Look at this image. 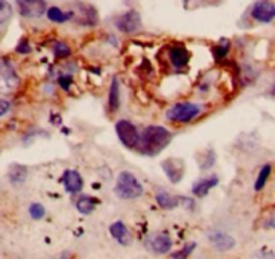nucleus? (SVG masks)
<instances>
[{
  "instance_id": "f257e3e1",
  "label": "nucleus",
  "mask_w": 275,
  "mask_h": 259,
  "mask_svg": "<svg viewBox=\"0 0 275 259\" xmlns=\"http://www.w3.org/2000/svg\"><path fill=\"white\" fill-rule=\"evenodd\" d=\"M172 140V133L164 126L151 125L145 127L141 135L140 143L137 145V149L147 156H156Z\"/></svg>"
},
{
  "instance_id": "f03ea898",
  "label": "nucleus",
  "mask_w": 275,
  "mask_h": 259,
  "mask_svg": "<svg viewBox=\"0 0 275 259\" xmlns=\"http://www.w3.org/2000/svg\"><path fill=\"white\" fill-rule=\"evenodd\" d=\"M114 192L118 198L131 200V199L140 198L144 192V188L133 173L123 171V172L119 173L118 179H117Z\"/></svg>"
},
{
  "instance_id": "7ed1b4c3",
  "label": "nucleus",
  "mask_w": 275,
  "mask_h": 259,
  "mask_svg": "<svg viewBox=\"0 0 275 259\" xmlns=\"http://www.w3.org/2000/svg\"><path fill=\"white\" fill-rule=\"evenodd\" d=\"M201 113V107L192 102H180L173 105L167 111V118L176 123H187L195 119Z\"/></svg>"
},
{
  "instance_id": "20e7f679",
  "label": "nucleus",
  "mask_w": 275,
  "mask_h": 259,
  "mask_svg": "<svg viewBox=\"0 0 275 259\" xmlns=\"http://www.w3.org/2000/svg\"><path fill=\"white\" fill-rule=\"evenodd\" d=\"M21 85V78L17 71L9 63H3L0 66V94L11 95L18 90Z\"/></svg>"
},
{
  "instance_id": "39448f33",
  "label": "nucleus",
  "mask_w": 275,
  "mask_h": 259,
  "mask_svg": "<svg viewBox=\"0 0 275 259\" xmlns=\"http://www.w3.org/2000/svg\"><path fill=\"white\" fill-rule=\"evenodd\" d=\"M115 132H117V136L121 140V143L126 148H137V145L140 143L141 135L133 123L126 121V119H121L115 125Z\"/></svg>"
},
{
  "instance_id": "423d86ee",
  "label": "nucleus",
  "mask_w": 275,
  "mask_h": 259,
  "mask_svg": "<svg viewBox=\"0 0 275 259\" xmlns=\"http://www.w3.org/2000/svg\"><path fill=\"white\" fill-rule=\"evenodd\" d=\"M18 11L22 17L37 19L47 11L46 0H17Z\"/></svg>"
},
{
  "instance_id": "0eeeda50",
  "label": "nucleus",
  "mask_w": 275,
  "mask_h": 259,
  "mask_svg": "<svg viewBox=\"0 0 275 259\" xmlns=\"http://www.w3.org/2000/svg\"><path fill=\"white\" fill-rule=\"evenodd\" d=\"M115 27L123 34H134L141 27V17L139 11L129 10L115 21Z\"/></svg>"
},
{
  "instance_id": "6e6552de",
  "label": "nucleus",
  "mask_w": 275,
  "mask_h": 259,
  "mask_svg": "<svg viewBox=\"0 0 275 259\" xmlns=\"http://www.w3.org/2000/svg\"><path fill=\"white\" fill-rule=\"evenodd\" d=\"M251 17L260 23H270L275 19V5L270 0H259L251 10Z\"/></svg>"
},
{
  "instance_id": "1a4fd4ad",
  "label": "nucleus",
  "mask_w": 275,
  "mask_h": 259,
  "mask_svg": "<svg viewBox=\"0 0 275 259\" xmlns=\"http://www.w3.org/2000/svg\"><path fill=\"white\" fill-rule=\"evenodd\" d=\"M145 247L151 250L155 254L163 255L167 254L171 247H172V240L167 234H153L147 238L145 240Z\"/></svg>"
},
{
  "instance_id": "9d476101",
  "label": "nucleus",
  "mask_w": 275,
  "mask_h": 259,
  "mask_svg": "<svg viewBox=\"0 0 275 259\" xmlns=\"http://www.w3.org/2000/svg\"><path fill=\"white\" fill-rule=\"evenodd\" d=\"M161 168L173 184H177L184 176V164L181 163V160L167 159L161 163Z\"/></svg>"
},
{
  "instance_id": "9b49d317",
  "label": "nucleus",
  "mask_w": 275,
  "mask_h": 259,
  "mask_svg": "<svg viewBox=\"0 0 275 259\" xmlns=\"http://www.w3.org/2000/svg\"><path fill=\"white\" fill-rule=\"evenodd\" d=\"M62 181L65 185V189L69 193H78L83 187V179L74 169H67L63 172Z\"/></svg>"
},
{
  "instance_id": "f8f14e48",
  "label": "nucleus",
  "mask_w": 275,
  "mask_h": 259,
  "mask_svg": "<svg viewBox=\"0 0 275 259\" xmlns=\"http://www.w3.org/2000/svg\"><path fill=\"white\" fill-rule=\"evenodd\" d=\"M189 53L187 51L184 46H173L169 50V61L172 63L173 67L181 69L188 65L189 62Z\"/></svg>"
},
{
  "instance_id": "ddd939ff",
  "label": "nucleus",
  "mask_w": 275,
  "mask_h": 259,
  "mask_svg": "<svg viewBox=\"0 0 275 259\" xmlns=\"http://www.w3.org/2000/svg\"><path fill=\"white\" fill-rule=\"evenodd\" d=\"M210 242L218 251H228L235 246V239L228 234L216 231L210 235Z\"/></svg>"
},
{
  "instance_id": "4468645a",
  "label": "nucleus",
  "mask_w": 275,
  "mask_h": 259,
  "mask_svg": "<svg viewBox=\"0 0 275 259\" xmlns=\"http://www.w3.org/2000/svg\"><path fill=\"white\" fill-rule=\"evenodd\" d=\"M110 234L111 236L122 246H130L131 244V235L126 226L122 222H115L110 226Z\"/></svg>"
},
{
  "instance_id": "2eb2a0df",
  "label": "nucleus",
  "mask_w": 275,
  "mask_h": 259,
  "mask_svg": "<svg viewBox=\"0 0 275 259\" xmlns=\"http://www.w3.org/2000/svg\"><path fill=\"white\" fill-rule=\"evenodd\" d=\"M219 183L218 176L215 175H211V176L205 177V179H201L196 183V184L192 187V192L196 195V196H205L207 193L210 192L211 188L216 187Z\"/></svg>"
},
{
  "instance_id": "dca6fc26",
  "label": "nucleus",
  "mask_w": 275,
  "mask_h": 259,
  "mask_svg": "<svg viewBox=\"0 0 275 259\" xmlns=\"http://www.w3.org/2000/svg\"><path fill=\"white\" fill-rule=\"evenodd\" d=\"M156 202L159 207L164 210H173L179 206V198H175L172 195H169L165 189H159L156 193Z\"/></svg>"
},
{
  "instance_id": "f3484780",
  "label": "nucleus",
  "mask_w": 275,
  "mask_h": 259,
  "mask_svg": "<svg viewBox=\"0 0 275 259\" xmlns=\"http://www.w3.org/2000/svg\"><path fill=\"white\" fill-rule=\"evenodd\" d=\"M107 106L110 113H115L119 109V82L118 79L113 78L110 83V90H109V99H107Z\"/></svg>"
},
{
  "instance_id": "a211bd4d",
  "label": "nucleus",
  "mask_w": 275,
  "mask_h": 259,
  "mask_svg": "<svg viewBox=\"0 0 275 259\" xmlns=\"http://www.w3.org/2000/svg\"><path fill=\"white\" fill-rule=\"evenodd\" d=\"M27 177V168L22 164H11L9 168V180L11 184H22Z\"/></svg>"
},
{
  "instance_id": "6ab92c4d",
  "label": "nucleus",
  "mask_w": 275,
  "mask_h": 259,
  "mask_svg": "<svg viewBox=\"0 0 275 259\" xmlns=\"http://www.w3.org/2000/svg\"><path fill=\"white\" fill-rule=\"evenodd\" d=\"M47 18H49V21L55 22V23H65V22L70 21L71 18L74 17V11H63L59 7H50L47 11Z\"/></svg>"
},
{
  "instance_id": "aec40b11",
  "label": "nucleus",
  "mask_w": 275,
  "mask_h": 259,
  "mask_svg": "<svg viewBox=\"0 0 275 259\" xmlns=\"http://www.w3.org/2000/svg\"><path fill=\"white\" fill-rule=\"evenodd\" d=\"M77 210L83 215H90L95 210V200L89 196H82L77 200Z\"/></svg>"
},
{
  "instance_id": "412c9836",
  "label": "nucleus",
  "mask_w": 275,
  "mask_h": 259,
  "mask_svg": "<svg viewBox=\"0 0 275 259\" xmlns=\"http://www.w3.org/2000/svg\"><path fill=\"white\" fill-rule=\"evenodd\" d=\"M270 175H271V165L266 164L262 169H260L258 179H256V181H255V187H254L255 191H262V189L264 188V185H266Z\"/></svg>"
},
{
  "instance_id": "4be33fe9",
  "label": "nucleus",
  "mask_w": 275,
  "mask_h": 259,
  "mask_svg": "<svg viewBox=\"0 0 275 259\" xmlns=\"http://www.w3.org/2000/svg\"><path fill=\"white\" fill-rule=\"evenodd\" d=\"M11 17H13V6L7 0H0V26L7 23Z\"/></svg>"
},
{
  "instance_id": "5701e85b",
  "label": "nucleus",
  "mask_w": 275,
  "mask_h": 259,
  "mask_svg": "<svg viewBox=\"0 0 275 259\" xmlns=\"http://www.w3.org/2000/svg\"><path fill=\"white\" fill-rule=\"evenodd\" d=\"M54 53H55V55L58 58H66L70 55L71 50L63 42H55V45H54Z\"/></svg>"
},
{
  "instance_id": "b1692460",
  "label": "nucleus",
  "mask_w": 275,
  "mask_h": 259,
  "mask_svg": "<svg viewBox=\"0 0 275 259\" xmlns=\"http://www.w3.org/2000/svg\"><path fill=\"white\" fill-rule=\"evenodd\" d=\"M29 212L30 216L33 219H35V220H39V219H42L45 216V208H43V206L39 204V203H33V204L30 206Z\"/></svg>"
},
{
  "instance_id": "393cba45",
  "label": "nucleus",
  "mask_w": 275,
  "mask_h": 259,
  "mask_svg": "<svg viewBox=\"0 0 275 259\" xmlns=\"http://www.w3.org/2000/svg\"><path fill=\"white\" fill-rule=\"evenodd\" d=\"M195 247H196V243H188V244H185L183 247V250L177 251V252H173L172 258H187L189 255L192 254V251L195 250Z\"/></svg>"
},
{
  "instance_id": "a878e982",
  "label": "nucleus",
  "mask_w": 275,
  "mask_h": 259,
  "mask_svg": "<svg viewBox=\"0 0 275 259\" xmlns=\"http://www.w3.org/2000/svg\"><path fill=\"white\" fill-rule=\"evenodd\" d=\"M17 53L19 54H29L30 51H31V47L29 46V43H27V41H25V39H22L21 42H19V45L17 46Z\"/></svg>"
},
{
  "instance_id": "bb28decb",
  "label": "nucleus",
  "mask_w": 275,
  "mask_h": 259,
  "mask_svg": "<svg viewBox=\"0 0 275 259\" xmlns=\"http://www.w3.org/2000/svg\"><path fill=\"white\" fill-rule=\"evenodd\" d=\"M71 82H73V78H71L70 75H63V77H61L59 78V83H61V86L63 87V89H69L71 85Z\"/></svg>"
},
{
  "instance_id": "cd10ccee",
  "label": "nucleus",
  "mask_w": 275,
  "mask_h": 259,
  "mask_svg": "<svg viewBox=\"0 0 275 259\" xmlns=\"http://www.w3.org/2000/svg\"><path fill=\"white\" fill-rule=\"evenodd\" d=\"M227 51H228V46H226V47H224V46H218V47H215L214 50L215 55H216L218 58L226 57Z\"/></svg>"
},
{
  "instance_id": "c85d7f7f",
  "label": "nucleus",
  "mask_w": 275,
  "mask_h": 259,
  "mask_svg": "<svg viewBox=\"0 0 275 259\" xmlns=\"http://www.w3.org/2000/svg\"><path fill=\"white\" fill-rule=\"evenodd\" d=\"M10 110V102L5 101V99H0V117L5 115L7 111Z\"/></svg>"
},
{
  "instance_id": "c756f323",
  "label": "nucleus",
  "mask_w": 275,
  "mask_h": 259,
  "mask_svg": "<svg viewBox=\"0 0 275 259\" xmlns=\"http://www.w3.org/2000/svg\"><path fill=\"white\" fill-rule=\"evenodd\" d=\"M267 224H268V227H272V228H275V211L271 214L270 219H268V222H267Z\"/></svg>"
},
{
  "instance_id": "7c9ffc66",
  "label": "nucleus",
  "mask_w": 275,
  "mask_h": 259,
  "mask_svg": "<svg viewBox=\"0 0 275 259\" xmlns=\"http://www.w3.org/2000/svg\"><path fill=\"white\" fill-rule=\"evenodd\" d=\"M274 93H275V86H274Z\"/></svg>"
}]
</instances>
